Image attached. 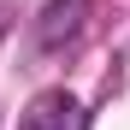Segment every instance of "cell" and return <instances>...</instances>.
Returning a JSON list of instances; mask_svg holds the SVG:
<instances>
[{"mask_svg": "<svg viewBox=\"0 0 130 130\" xmlns=\"http://www.w3.org/2000/svg\"><path fill=\"white\" fill-rule=\"evenodd\" d=\"M18 130H83V106H77V95L47 89V95H36V101L24 106Z\"/></svg>", "mask_w": 130, "mask_h": 130, "instance_id": "2", "label": "cell"}, {"mask_svg": "<svg viewBox=\"0 0 130 130\" xmlns=\"http://www.w3.org/2000/svg\"><path fill=\"white\" fill-rule=\"evenodd\" d=\"M83 18H89V0H47L41 18H36V41H41L47 53L71 47V41L83 36Z\"/></svg>", "mask_w": 130, "mask_h": 130, "instance_id": "1", "label": "cell"}]
</instances>
